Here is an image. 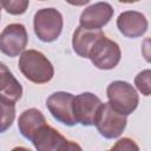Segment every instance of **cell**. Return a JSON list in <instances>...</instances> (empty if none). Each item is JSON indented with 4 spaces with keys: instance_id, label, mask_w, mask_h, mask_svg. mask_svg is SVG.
I'll return each instance as SVG.
<instances>
[{
    "instance_id": "obj_7",
    "label": "cell",
    "mask_w": 151,
    "mask_h": 151,
    "mask_svg": "<svg viewBox=\"0 0 151 151\" xmlns=\"http://www.w3.org/2000/svg\"><path fill=\"white\" fill-rule=\"evenodd\" d=\"M35 150L38 151H57V150H73L81 147L67 140L59 131L50 126L47 123L35 133L33 139L31 140Z\"/></svg>"
},
{
    "instance_id": "obj_20",
    "label": "cell",
    "mask_w": 151,
    "mask_h": 151,
    "mask_svg": "<svg viewBox=\"0 0 151 151\" xmlns=\"http://www.w3.org/2000/svg\"><path fill=\"white\" fill-rule=\"evenodd\" d=\"M65 1L72 6H84V5L88 4L91 0H65Z\"/></svg>"
},
{
    "instance_id": "obj_9",
    "label": "cell",
    "mask_w": 151,
    "mask_h": 151,
    "mask_svg": "<svg viewBox=\"0 0 151 151\" xmlns=\"http://www.w3.org/2000/svg\"><path fill=\"white\" fill-rule=\"evenodd\" d=\"M101 104L100 98L91 92H83L76 96L73 99V114L77 124L79 123L83 126L94 125Z\"/></svg>"
},
{
    "instance_id": "obj_22",
    "label": "cell",
    "mask_w": 151,
    "mask_h": 151,
    "mask_svg": "<svg viewBox=\"0 0 151 151\" xmlns=\"http://www.w3.org/2000/svg\"><path fill=\"white\" fill-rule=\"evenodd\" d=\"M40 1H45V0H40Z\"/></svg>"
},
{
    "instance_id": "obj_10",
    "label": "cell",
    "mask_w": 151,
    "mask_h": 151,
    "mask_svg": "<svg viewBox=\"0 0 151 151\" xmlns=\"http://www.w3.org/2000/svg\"><path fill=\"white\" fill-rule=\"evenodd\" d=\"M114 13L113 7L105 1L96 2L88 7H86L79 18L80 26L91 28V29H100L112 19Z\"/></svg>"
},
{
    "instance_id": "obj_18",
    "label": "cell",
    "mask_w": 151,
    "mask_h": 151,
    "mask_svg": "<svg viewBox=\"0 0 151 151\" xmlns=\"http://www.w3.org/2000/svg\"><path fill=\"white\" fill-rule=\"evenodd\" d=\"M112 149H114V150H138L139 146H138L132 139L125 137V138L119 139V140L112 146Z\"/></svg>"
},
{
    "instance_id": "obj_17",
    "label": "cell",
    "mask_w": 151,
    "mask_h": 151,
    "mask_svg": "<svg viewBox=\"0 0 151 151\" xmlns=\"http://www.w3.org/2000/svg\"><path fill=\"white\" fill-rule=\"evenodd\" d=\"M29 5V0H1L2 8L12 15L24 14Z\"/></svg>"
},
{
    "instance_id": "obj_6",
    "label": "cell",
    "mask_w": 151,
    "mask_h": 151,
    "mask_svg": "<svg viewBox=\"0 0 151 151\" xmlns=\"http://www.w3.org/2000/svg\"><path fill=\"white\" fill-rule=\"evenodd\" d=\"M28 42V34L22 24H9L0 34V50L9 58L22 53Z\"/></svg>"
},
{
    "instance_id": "obj_11",
    "label": "cell",
    "mask_w": 151,
    "mask_h": 151,
    "mask_svg": "<svg viewBox=\"0 0 151 151\" xmlns=\"http://www.w3.org/2000/svg\"><path fill=\"white\" fill-rule=\"evenodd\" d=\"M117 27L119 32L126 38H139L149 27L146 17L137 11H125L117 18Z\"/></svg>"
},
{
    "instance_id": "obj_15",
    "label": "cell",
    "mask_w": 151,
    "mask_h": 151,
    "mask_svg": "<svg viewBox=\"0 0 151 151\" xmlns=\"http://www.w3.org/2000/svg\"><path fill=\"white\" fill-rule=\"evenodd\" d=\"M0 103H1V111H2L1 132H5L7 129L12 126L13 120L15 118V103L6 99H1V98H0Z\"/></svg>"
},
{
    "instance_id": "obj_2",
    "label": "cell",
    "mask_w": 151,
    "mask_h": 151,
    "mask_svg": "<svg viewBox=\"0 0 151 151\" xmlns=\"http://www.w3.org/2000/svg\"><path fill=\"white\" fill-rule=\"evenodd\" d=\"M33 26L39 40L42 42H53L63 31L64 19L61 13L53 7L41 8L34 14Z\"/></svg>"
},
{
    "instance_id": "obj_14",
    "label": "cell",
    "mask_w": 151,
    "mask_h": 151,
    "mask_svg": "<svg viewBox=\"0 0 151 151\" xmlns=\"http://www.w3.org/2000/svg\"><path fill=\"white\" fill-rule=\"evenodd\" d=\"M22 97V86L5 64L0 65V98L17 103Z\"/></svg>"
},
{
    "instance_id": "obj_8",
    "label": "cell",
    "mask_w": 151,
    "mask_h": 151,
    "mask_svg": "<svg viewBox=\"0 0 151 151\" xmlns=\"http://www.w3.org/2000/svg\"><path fill=\"white\" fill-rule=\"evenodd\" d=\"M73 99L72 93L58 91L46 99V106L55 120L66 126H74L77 122L73 114Z\"/></svg>"
},
{
    "instance_id": "obj_19",
    "label": "cell",
    "mask_w": 151,
    "mask_h": 151,
    "mask_svg": "<svg viewBox=\"0 0 151 151\" xmlns=\"http://www.w3.org/2000/svg\"><path fill=\"white\" fill-rule=\"evenodd\" d=\"M142 55L147 63L151 64V37L144 39L142 44Z\"/></svg>"
},
{
    "instance_id": "obj_16",
    "label": "cell",
    "mask_w": 151,
    "mask_h": 151,
    "mask_svg": "<svg viewBox=\"0 0 151 151\" xmlns=\"http://www.w3.org/2000/svg\"><path fill=\"white\" fill-rule=\"evenodd\" d=\"M137 90L145 97L151 96V70H143L134 77Z\"/></svg>"
},
{
    "instance_id": "obj_5",
    "label": "cell",
    "mask_w": 151,
    "mask_h": 151,
    "mask_svg": "<svg viewBox=\"0 0 151 151\" xmlns=\"http://www.w3.org/2000/svg\"><path fill=\"white\" fill-rule=\"evenodd\" d=\"M122 58V51L119 45L106 38L105 35L98 40L92 48L88 59L99 70H112L114 68Z\"/></svg>"
},
{
    "instance_id": "obj_3",
    "label": "cell",
    "mask_w": 151,
    "mask_h": 151,
    "mask_svg": "<svg viewBox=\"0 0 151 151\" xmlns=\"http://www.w3.org/2000/svg\"><path fill=\"white\" fill-rule=\"evenodd\" d=\"M106 96L112 107L125 116L131 114L139 104V96L136 88L124 80L110 83L106 88Z\"/></svg>"
},
{
    "instance_id": "obj_12",
    "label": "cell",
    "mask_w": 151,
    "mask_h": 151,
    "mask_svg": "<svg viewBox=\"0 0 151 151\" xmlns=\"http://www.w3.org/2000/svg\"><path fill=\"white\" fill-rule=\"evenodd\" d=\"M105 34L101 29H91L83 26H78L73 32L72 47L73 51L81 58H88L92 48Z\"/></svg>"
},
{
    "instance_id": "obj_4",
    "label": "cell",
    "mask_w": 151,
    "mask_h": 151,
    "mask_svg": "<svg viewBox=\"0 0 151 151\" xmlns=\"http://www.w3.org/2000/svg\"><path fill=\"white\" fill-rule=\"evenodd\" d=\"M126 117L113 109L109 101L103 103L97 113L94 125L100 136L106 139H114L124 132L127 123Z\"/></svg>"
},
{
    "instance_id": "obj_21",
    "label": "cell",
    "mask_w": 151,
    "mask_h": 151,
    "mask_svg": "<svg viewBox=\"0 0 151 151\" xmlns=\"http://www.w3.org/2000/svg\"><path fill=\"white\" fill-rule=\"evenodd\" d=\"M119 2H123V4H133V2H138L140 0H118Z\"/></svg>"
},
{
    "instance_id": "obj_1",
    "label": "cell",
    "mask_w": 151,
    "mask_h": 151,
    "mask_svg": "<svg viewBox=\"0 0 151 151\" xmlns=\"http://www.w3.org/2000/svg\"><path fill=\"white\" fill-rule=\"evenodd\" d=\"M19 70L22 76L34 84L48 83L54 76L52 63L37 50H26L19 58Z\"/></svg>"
},
{
    "instance_id": "obj_13",
    "label": "cell",
    "mask_w": 151,
    "mask_h": 151,
    "mask_svg": "<svg viewBox=\"0 0 151 151\" xmlns=\"http://www.w3.org/2000/svg\"><path fill=\"white\" fill-rule=\"evenodd\" d=\"M46 124V118L42 112L38 109H28L25 110L18 119V127L22 137L28 139L29 142L33 139L35 133Z\"/></svg>"
}]
</instances>
